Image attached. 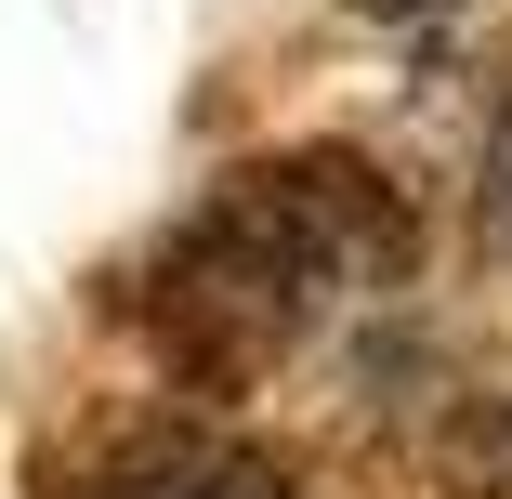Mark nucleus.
I'll return each instance as SVG.
<instances>
[{"mask_svg":"<svg viewBox=\"0 0 512 499\" xmlns=\"http://www.w3.org/2000/svg\"><path fill=\"white\" fill-rule=\"evenodd\" d=\"M394 263H407V197L342 145H289V158L224 171L171 224L145 276V329L171 342L184 381H250L263 355H289L329 303L381 289Z\"/></svg>","mask_w":512,"mask_h":499,"instance_id":"1","label":"nucleus"},{"mask_svg":"<svg viewBox=\"0 0 512 499\" xmlns=\"http://www.w3.org/2000/svg\"><path fill=\"white\" fill-rule=\"evenodd\" d=\"M79 499H289V473L263 447H224V434H145L92 473Z\"/></svg>","mask_w":512,"mask_h":499,"instance_id":"2","label":"nucleus"},{"mask_svg":"<svg viewBox=\"0 0 512 499\" xmlns=\"http://www.w3.org/2000/svg\"><path fill=\"white\" fill-rule=\"evenodd\" d=\"M486 184L512 197V79H486Z\"/></svg>","mask_w":512,"mask_h":499,"instance_id":"3","label":"nucleus"},{"mask_svg":"<svg viewBox=\"0 0 512 499\" xmlns=\"http://www.w3.org/2000/svg\"><path fill=\"white\" fill-rule=\"evenodd\" d=\"M355 14H381V27H407V14H447V0H355Z\"/></svg>","mask_w":512,"mask_h":499,"instance_id":"4","label":"nucleus"}]
</instances>
